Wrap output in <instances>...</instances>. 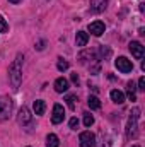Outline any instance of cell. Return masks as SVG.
Returning <instances> with one entry per match:
<instances>
[{
    "label": "cell",
    "instance_id": "6da1fadb",
    "mask_svg": "<svg viewBox=\"0 0 145 147\" xmlns=\"http://www.w3.org/2000/svg\"><path fill=\"white\" fill-rule=\"evenodd\" d=\"M9 79H10V84L14 89H17L21 86V80H22V55L21 53L15 57V60L9 67Z\"/></svg>",
    "mask_w": 145,
    "mask_h": 147
},
{
    "label": "cell",
    "instance_id": "7a4b0ae2",
    "mask_svg": "<svg viewBox=\"0 0 145 147\" xmlns=\"http://www.w3.org/2000/svg\"><path fill=\"white\" fill-rule=\"evenodd\" d=\"M138 118H140V110L133 108L132 116L128 120V127H126V137L128 139H135L138 135Z\"/></svg>",
    "mask_w": 145,
    "mask_h": 147
},
{
    "label": "cell",
    "instance_id": "3957f363",
    "mask_svg": "<svg viewBox=\"0 0 145 147\" xmlns=\"http://www.w3.org/2000/svg\"><path fill=\"white\" fill-rule=\"evenodd\" d=\"M12 113V99L0 98V120H7Z\"/></svg>",
    "mask_w": 145,
    "mask_h": 147
},
{
    "label": "cell",
    "instance_id": "277c9868",
    "mask_svg": "<svg viewBox=\"0 0 145 147\" xmlns=\"http://www.w3.org/2000/svg\"><path fill=\"white\" fill-rule=\"evenodd\" d=\"M114 65H116V69L119 70V72L123 74H128L133 70V63L128 60V58H125V57H118L116 60H114Z\"/></svg>",
    "mask_w": 145,
    "mask_h": 147
},
{
    "label": "cell",
    "instance_id": "5b68a950",
    "mask_svg": "<svg viewBox=\"0 0 145 147\" xmlns=\"http://www.w3.org/2000/svg\"><path fill=\"white\" fill-rule=\"evenodd\" d=\"M79 142H80V147H94L96 146V135L91 132H82L79 135Z\"/></svg>",
    "mask_w": 145,
    "mask_h": 147
},
{
    "label": "cell",
    "instance_id": "8992f818",
    "mask_svg": "<svg viewBox=\"0 0 145 147\" xmlns=\"http://www.w3.org/2000/svg\"><path fill=\"white\" fill-rule=\"evenodd\" d=\"M128 48H130V51H132V55L137 58V60H142L144 58V46H142V43H138V41H132L130 45H128Z\"/></svg>",
    "mask_w": 145,
    "mask_h": 147
},
{
    "label": "cell",
    "instance_id": "52a82bcc",
    "mask_svg": "<svg viewBox=\"0 0 145 147\" xmlns=\"http://www.w3.org/2000/svg\"><path fill=\"white\" fill-rule=\"evenodd\" d=\"M63 118H65V110H63V106H62V105H55V106H53V115H51V121H53L55 125H58V123L63 121Z\"/></svg>",
    "mask_w": 145,
    "mask_h": 147
},
{
    "label": "cell",
    "instance_id": "ba28073f",
    "mask_svg": "<svg viewBox=\"0 0 145 147\" xmlns=\"http://www.w3.org/2000/svg\"><path fill=\"white\" fill-rule=\"evenodd\" d=\"M17 120H19V123H21V125H29V123H31V120H33V115H31V111H29V108L22 106V108L19 110V115H17Z\"/></svg>",
    "mask_w": 145,
    "mask_h": 147
},
{
    "label": "cell",
    "instance_id": "9c48e42d",
    "mask_svg": "<svg viewBox=\"0 0 145 147\" xmlns=\"http://www.w3.org/2000/svg\"><path fill=\"white\" fill-rule=\"evenodd\" d=\"M104 22L103 21H94V22H91L89 24V31L94 34V36H101L103 33H104Z\"/></svg>",
    "mask_w": 145,
    "mask_h": 147
},
{
    "label": "cell",
    "instance_id": "30bf717a",
    "mask_svg": "<svg viewBox=\"0 0 145 147\" xmlns=\"http://www.w3.org/2000/svg\"><path fill=\"white\" fill-rule=\"evenodd\" d=\"M67 89H68V80L63 79V77H58L55 80V91L56 92H65Z\"/></svg>",
    "mask_w": 145,
    "mask_h": 147
},
{
    "label": "cell",
    "instance_id": "8fae6325",
    "mask_svg": "<svg viewBox=\"0 0 145 147\" xmlns=\"http://www.w3.org/2000/svg\"><path fill=\"white\" fill-rule=\"evenodd\" d=\"M108 7V0H91V9L94 12H103Z\"/></svg>",
    "mask_w": 145,
    "mask_h": 147
},
{
    "label": "cell",
    "instance_id": "7c38bea8",
    "mask_svg": "<svg viewBox=\"0 0 145 147\" xmlns=\"http://www.w3.org/2000/svg\"><path fill=\"white\" fill-rule=\"evenodd\" d=\"M111 99H113V103H116V105H123V103H125V94H123L121 91H118V89H113V91H111Z\"/></svg>",
    "mask_w": 145,
    "mask_h": 147
},
{
    "label": "cell",
    "instance_id": "4fadbf2b",
    "mask_svg": "<svg viewBox=\"0 0 145 147\" xmlns=\"http://www.w3.org/2000/svg\"><path fill=\"white\" fill-rule=\"evenodd\" d=\"M87 41H89V34H87L85 31H79V33H77V36H75V43H77V46H85Z\"/></svg>",
    "mask_w": 145,
    "mask_h": 147
},
{
    "label": "cell",
    "instance_id": "5bb4252c",
    "mask_svg": "<svg viewBox=\"0 0 145 147\" xmlns=\"http://www.w3.org/2000/svg\"><path fill=\"white\" fill-rule=\"evenodd\" d=\"M87 105H89V108H91V110H99V108H101V101H99V98H97V96H89Z\"/></svg>",
    "mask_w": 145,
    "mask_h": 147
},
{
    "label": "cell",
    "instance_id": "9a60e30c",
    "mask_svg": "<svg viewBox=\"0 0 145 147\" xmlns=\"http://www.w3.org/2000/svg\"><path fill=\"white\" fill-rule=\"evenodd\" d=\"M58 146H60L58 137H56L55 134H50V135L46 137V147H58Z\"/></svg>",
    "mask_w": 145,
    "mask_h": 147
},
{
    "label": "cell",
    "instance_id": "2e32d148",
    "mask_svg": "<svg viewBox=\"0 0 145 147\" xmlns=\"http://www.w3.org/2000/svg\"><path fill=\"white\" fill-rule=\"evenodd\" d=\"M44 110H46V105H44V101L43 99H38V101H34V113L36 115H44Z\"/></svg>",
    "mask_w": 145,
    "mask_h": 147
},
{
    "label": "cell",
    "instance_id": "e0dca14e",
    "mask_svg": "<svg viewBox=\"0 0 145 147\" xmlns=\"http://www.w3.org/2000/svg\"><path fill=\"white\" fill-rule=\"evenodd\" d=\"M126 96H128V99H130V101H137V96H135V84H133V82H128Z\"/></svg>",
    "mask_w": 145,
    "mask_h": 147
},
{
    "label": "cell",
    "instance_id": "ac0fdd59",
    "mask_svg": "<svg viewBox=\"0 0 145 147\" xmlns=\"http://www.w3.org/2000/svg\"><path fill=\"white\" fill-rule=\"evenodd\" d=\"M92 123H94V116H92L91 113H85V115H84V125H85V127H91Z\"/></svg>",
    "mask_w": 145,
    "mask_h": 147
},
{
    "label": "cell",
    "instance_id": "d6986e66",
    "mask_svg": "<svg viewBox=\"0 0 145 147\" xmlns=\"http://www.w3.org/2000/svg\"><path fill=\"white\" fill-rule=\"evenodd\" d=\"M65 101H67V105H68L70 110H75V96H73V94H68V96L65 98Z\"/></svg>",
    "mask_w": 145,
    "mask_h": 147
},
{
    "label": "cell",
    "instance_id": "ffe728a7",
    "mask_svg": "<svg viewBox=\"0 0 145 147\" xmlns=\"http://www.w3.org/2000/svg\"><path fill=\"white\" fill-rule=\"evenodd\" d=\"M56 67H58V70H60V72H63V70H67V69H68V62H65L63 58H60V60H58V63H56Z\"/></svg>",
    "mask_w": 145,
    "mask_h": 147
},
{
    "label": "cell",
    "instance_id": "44dd1931",
    "mask_svg": "<svg viewBox=\"0 0 145 147\" xmlns=\"http://www.w3.org/2000/svg\"><path fill=\"white\" fill-rule=\"evenodd\" d=\"M9 31V24H7V21L0 16V33H7Z\"/></svg>",
    "mask_w": 145,
    "mask_h": 147
},
{
    "label": "cell",
    "instance_id": "7402d4cb",
    "mask_svg": "<svg viewBox=\"0 0 145 147\" xmlns=\"http://www.w3.org/2000/svg\"><path fill=\"white\" fill-rule=\"evenodd\" d=\"M138 89L140 91H145V77H140L138 79Z\"/></svg>",
    "mask_w": 145,
    "mask_h": 147
},
{
    "label": "cell",
    "instance_id": "603a6c76",
    "mask_svg": "<svg viewBox=\"0 0 145 147\" xmlns=\"http://www.w3.org/2000/svg\"><path fill=\"white\" fill-rule=\"evenodd\" d=\"M77 127H79V120H77V118H72V120H70V128L77 130Z\"/></svg>",
    "mask_w": 145,
    "mask_h": 147
},
{
    "label": "cell",
    "instance_id": "cb8c5ba5",
    "mask_svg": "<svg viewBox=\"0 0 145 147\" xmlns=\"http://www.w3.org/2000/svg\"><path fill=\"white\" fill-rule=\"evenodd\" d=\"M72 82L73 84H79V75L77 74H72Z\"/></svg>",
    "mask_w": 145,
    "mask_h": 147
},
{
    "label": "cell",
    "instance_id": "d4e9b609",
    "mask_svg": "<svg viewBox=\"0 0 145 147\" xmlns=\"http://www.w3.org/2000/svg\"><path fill=\"white\" fill-rule=\"evenodd\" d=\"M36 48L38 50H43V48H44V41H39V43L36 45Z\"/></svg>",
    "mask_w": 145,
    "mask_h": 147
},
{
    "label": "cell",
    "instance_id": "484cf974",
    "mask_svg": "<svg viewBox=\"0 0 145 147\" xmlns=\"http://www.w3.org/2000/svg\"><path fill=\"white\" fill-rule=\"evenodd\" d=\"M9 2H10V3H19L21 0H9Z\"/></svg>",
    "mask_w": 145,
    "mask_h": 147
},
{
    "label": "cell",
    "instance_id": "4316f807",
    "mask_svg": "<svg viewBox=\"0 0 145 147\" xmlns=\"http://www.w3.org/2000/svg\"><path fill=\"white\" fill-rule=\"evenodd\" d=\"M133 147H138V146H133Z\"/></svg>",
    "mask_w": 145,
    "mask_h": 147
}]
</instances>
